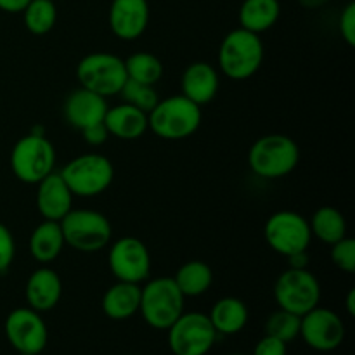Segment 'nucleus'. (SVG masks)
<instances>
[{
  "mask_svg": "<svg viewBox=\"0 0 355 355\" xmlns=\"http://www.w3.org/2000/svg\"><path fill=\"white\" fill-rule=\"evenodd\" d=\"M201 118V107L179 94L158 101L148 113V127L163 141H184L196 134Z\"/></svg>",
  "mask_w": 355,
  "mask_h": 355,
  "instance_id": "1",
  "label": "nucleus"
},
{
  "mask_svg": "<svg viewBox=\"0 0 355 355\" xmlns=\"http://www.w3.org/2000/svg\"><path fill=\"white\" fill-rule=\"evenodd\" d=\"M263 61V44L260 35L245 28L231 30L218 49V66L227 78L243 82L255 75Z\"/></svg>",
  "mask_w": 355,
  "mask_h": 355,
  "instance_id": "2",
  "label": "nucleus"
},
{
  "mask_svg": "<svg viewBox=\"0 0 355 355\" xmlns=\"http://www.w3.org/2000/svg\"><path fill=\"white\" fill-rule=\"evenodd\" d=\"M300 149L297 142L284 134H267L257 139L248 153L253 173L262 179H281L297 168Z\"/></svg>",
  "mask_w": 355,
  "mask_h": 355,
  "instance_id": "3",
  "label": "nucleus"
},
{
  "mask_svg": "<svg viewBox=\"0 0 355 355\" xmlns=\"http://www.w3.org/2000/svg\"><path fill=\"white\" fill-rule=\"evenodd\" d=\"M184 300L173 277H156L141 286L139 312L153 329L166 331L184 312Z\"/></svg>",
  "mask_w": 355,
  "mask_h": 355,
  "instance_id": "4",
  "label": "nucleus"
},
{
  "mask_svg": "<svg viewBox=\"0 0 355 355\" xmlns=\"http://www.w3.org/2000/svg\"><path fill=\"white\" fill-rule=\"evenodd\" d=\"M64 245L82 253H96L106 248L113 236V227L106 215L96 210H69L59 220Z\"/></svg>",
  "mask_w": 355,
  "mask_h": 355,
  "instance_id": "5",
  "label": "nucleus"
},
{
  "mask_svg": "<svg viewBox=\"0 0 355 355\" xmlns=\"http://www.w3.org/2000/svg\"><path fill=\"white\" fill-rule=\"evenodd\" d=\"M59 173L73 196L94 198L103 194L111 186L114 179V166L106 156L87 153L69 159Z\"/></svg>",
  "mask_w": 355,
  "mask_h": 355,
  "instance_id": "6",
  "label": "nucleus"
},
{
  "mask_svg": "<svg viewBox=\"0 0 355 355\" xmlns=\"http://www.w3.org/2000/svg\"><path fill=\"white\" fill-rule=\"evenodd\" d=\"M10 170L24 184L37 186L44 177L54 172L55 149L45 135L28 134L14 144L10 151Z\"/></svg>",
  "mask_w": 355,
  "mask_h": 355,
  "instance_id": "7",
  "label": "nucleus"
},
{
  "mask_svg": "<svg viewBox=\"0 0 355 355\" xmlns=\"http://www.w3.org/2000/svg\"><path fill=\"white\" fill-rule=\"evenodd\" d=\"M76 78L80 87L107 99L120 94L127 82L125 61L111 52H92L80 59L76 66Z\"/></svg>",
  "mask_w": 355,
  "mask_h": 355,
  "instance_id": "8",
  "label": "nucleus"
},
{
  "mask_svg": "<svg viewBox=\"0 0 355 355\" xmlns=\"http://www.w3.org/2000/svg\"><path fill=\"white\" fill-rule=\"evenodd\" d=\"M277 307L297 315L307 314L321 300V284L309 269H290L279 274L274 284Z\"/></svg>",
  "mask_w": 355,
  "mask_h": 355,
  "instance_id": "9",
  "label": "nucleus"
},
{
  "mask_svg": "<svg viewBox=\"0 0 355 355\" xmlns=\"http://www.w3.org/2000/svg\"><path fill=\"white\" fill-rule=\"evenodd\" d=\"M166 331L173 355H207L218 336L208 314L203 312H182Z\"/></svg>",
  "mask_w": 355,
  "mask_h": 355,
  "instance_id": "10",
  "label": "nucleus"
},
{
  "mask_svg": "<svg viewBox=\"0 0 355 355\" xmlns=\"http://www.w3.org/2000/svg\"><path fill=\"white\" fill-rule=\"evenodd\" d=\"M263 236L269 248L284 259L293 253L307 252L312 239L307 218L291 210H281L270 215L263 227Z\"/></svg>",
  "mask_w": 355,
  "mask_h": 355,
  "instance_id": "11",
  "label": "nucleus"
},
{
  "mask_svg": "<svg viewBox=\"0 0 355 355\" xmlns=\"http://www.w3.org/2000/svg\"><path fill=\"white\" fill-rule=\"evenodd\" d=\"M110 270L116 281L141 284L151 272V255L141 239L125 236L111 245L107 253Z\"/></svg>",
  "mask_w": 355,
  "mask_h": 355,
  "instance_id": "12",
  "label": "nucleus"
},
{
  "mask_svg": "<svg viewBox=\"0 0 355 355\" xmlns=\"http://www.w3.org/2000/svg\"><path fill=\"white\" fill-rule=\"evenodd\" d=\"M6 336L17 354L38 355L49 342L47 324L40 312L30 307L14 309L6 319Z\"/></svg>",
  "mask_w": 355,
  "mask_h": 355,
  "instance_id": "13",
  "label": "nucleus"
},
{
  "mask_svg": "<svg viewBox=\"0 0 355 355\" xmlns=\"http://www.w3.org/2000/svg\"><path fill=\"white\" fill-rule=\"evenodd\" d=\"M300 336L311 349L329 354L345 340V324L336 312L318 305L300 318Z\"/></svg>",
  "mask_w": 355,
  "mask_h": 355,
  "instance_id": "14",
  "label": "nucleus"
},
{
  "mask_svg": "<svg viewBox=\"0 0 355 355\" xmlns=\"http://www.w3.org/2000/svg\"><path fill=\"white\" fill-rule=\"evenodd\" d=\"M110 28L123 42L137 40L149 24L148 0H113L107 14Z\"/></svg>",
  "mask_w": 355,
  "mask_h": 355,
  "instance_id": "15",
  "label": "nucleus"
},
{
  "mask_svg": "<svg viewBox=\"0 0 355 355\" xmlns=\"http://www.w3.org/2000/svg\"><path fill=\"white\" fill-rule=\"evenodd\" d=\"M107 107L110 106L106 103V97L78 87L66 97L62 113H64L66 121L73 128L83 130V128L92 127L96 123H103Z\"/></svg>",
  "mask_w": 355,
  "mask_h": 355,
  "instance_id": "16",
  "label": "nucleus"
},
{
  "mask_svg": "<svg viewBox=\"0 0 355 355\" xmlns=\"http://www.w3.org/2000/svg\"><path fill=\"white\" fill-rule=\"evenodd\" d=\"M73 193L61 173L51 172L37 184V210L44 220L59 222L69 210H73Z\"/></svg>",
  "mask_w": 355,
  "mask_h": 355,
  "instance_id": "17",
  "label": "nucleus"
},
{
  "mask_svg": "<svg viewBox=\"0 0 355 355\" xmlns=\"http://www.w3.org/2000/svg\"><path fill=\"white\" fill-rule=\"evenodd\" d=\"M218 87H220V80H218L217 69L210 62L205 61H198L187 66L180 78L182 96L193 101L200 107L211 103L217 97Z\"/></svg>",
  "mask_w": 355,
  "mask_h": 355,
  "instance_id": "18",
  "label": "nucleus"
},
{
  "mask_svg": "<svg viewBox=\"0 0 355 355\" xmlns=\"http://www.w3.org/2000/svg\"><path fill=\"white\" fill-rule=\"evenodd\" d=\"M62 295V281L51 267H40L33 270L26 281L24 297L28 307L37 312H49L59 304Z\"/></svg>",
  "mask_w": 355,
  "mask_h": 355,
  "instance_id": "19",
  "label": "nucleus"
},
{
  "mask_svg": "<svg viewBox=\"0 0 355 355\" xmlns=\"http://www.w3.org/2000/svg\"><path fill=\"white\" fill-rule=\"evenodd\" d=\"M104 127L107 134L120 141H135V139H141L149 128L148 113L128 103L118 104V106L107 107Z\"/></svg>",
  "mask_w": 355,
  "mask_h": 355,
  "instance_id": "20",
  "label": "nucleus"
},
{
  "mask_svg": "<svg viewBox=\"0 0 355 355\" xmlns=\"http://www.w3.org/2000/svg\"><path fill=\"white\" fill-rule=\"evenodd\" d=\"M141 304V284L116 281L103 295L101 307L106 318L113 321H127L139 312Z\"/></svg>",
  "mask_w": 355,
  "mask_h": 355,
  "instance_id": "21",
  "label": "nucleus"
},
{
  "mask_svg": "<svg viewBox=\"0 0 355 355\" xmlns=\"http://www.w3.org/2000/svg\"><path fill=\"white\" fill-rule=\"evenodd\" d=\"M248 307L236 297H224L211 307L208 319L217 335H238L248 324Z\"/></svg>",
  "mask_w": 355,
  "mask_h": 355,
  "instance_id": "22",
  "label": "nucleus"
},
{
  "mask_svg": "<svg viewBox=\"0 0 355 355\" xmlns=\"http://www.w3.org/2000/svg\"><path fill=\"white\" fill-rule=\"evenodd\" d=\"M64 248V238L59 222L44 220L30 234V255L42 266L54 262Z\"/></svg>",
  "mask_w": 355,
  "mask_h": 355,
  "instance_id": "23",
  "label": "nucleus"
},
{
  "mask_svg": "<svg viewBox=\"0 0 355 355\" xmlns=\"http://www.w3.org/2000/svg\"><path fill=\"white\" fill-rule=\"evenodd\" d=\"M281 16L279 0H243L239 7V26L260 35L270 30Z\"/></svg>",
  "mask_w": 355,
  "mask_h": 355,
  "instance_id": "24",
  "label": "nucleus"
},
{
  "mask_svg": "<svg viewBox=\"0 0 355 355\" xmlns=\"http://www.w3.org/2000/svg\"><path fill=\"white\" fill-rule=\"evenodd\" d=\"M173 281L184 297H200L210 290L214 283V272L208 263L201 260H189L179 267Z\"/></svg>",
  "mask_w": 355,
  "mask_h": 355,
  "instance_id": "25",
  "label": "nucleus"
},
{
  "mask_svg": "<svg viewBox=\"0 0 355 355\" xmlns=\"http://www.w3.org/2000/svg\"><path fill=\"white\" fill-rule=\"evenodd\" d=\"M312 236L331 246L347 236V220L342 211L335 207H321L309 220Z\"/></svg>",
  "mask_w": 355,
  "mask_h": 355,
  "instance_id": "26",
  "label": "nucleus"
},
{
  "mask_svg": "<svg viewBox=\"0 0 355 355\" xmlns=\"http://www.w3.org/2000/svg\"><path fill=\"white\" fill-rule=\"evenodd\" d=\"M23 21L31 35H47L58 21V7L54 0H30L23 12Z\"/></svg>",
  "mask_w": 355,
  "mask_h": 355,
  "instance_id": "27",
  "label": "nucleus"
},
{
  "mask_svg": "<svg viewBox=\"0 0 355 355\" xmlns=\"http://www.w3.org/2000/svg\"><path fill=\"white\" fill-rule=\"evenodd\" d=\"M127 78L134 82L156 85L163 76V62L151 52H135L125 59Z\"/></svg>",
  "mask_w": 355,
  "mask_h": 355,
  "instance_id": "28",
  "label": "nucleus"
},
{
  "mask_svg": "<svg viewBox=\"0 0 355 355\" xmlns=\"http://www.w3.org/2000/svg\"><path fill=\"white\" fill-rule=\"evenodd\" d=\"M266 335L274 336L284 343L293 342L300 336V315L277 309L267 318Z\"/></svg>",
  "mask_w": 355,
  "mask_h": 355,
  "instance_id": "29",
  "label": "nucleus"
},
{
  "mask_svg": "<svg viewBox=\"0 0 355 355\" xmlns=\"http://www.w3.org/2000/svg\"><path fill=\"white\" fill-rule=\"evenodd\" d=\"M120 94L121 97H123L125 103L139 107V110L144 111V113H149L159 101L155 85H146V83H139L128 78L127 82H125L123 89L120 90Z\"/></svg>",
  "mask_w": 355,
  "mask_h": 355,
  "instance_id": "30",
  "label": "nucleus"
},
{
  "mask_svg": "<svg viewBox=\"0 0 355 355\" xmlns=\"http://www.w3.org/2000/svg\"><path fill=\"white\" fill-rule=\"evenodd\" d=\"M331 262L347 274L355 272V241L349 236L331 245Z\"/></svg>",
  "mask_w": 355,
  "mask_h": 355,
  "instance_id": "31",
  "label": "nucleus"
},
{
  "mask_svg": "<svg viewBox=\"0 0 355 355\" xmlns=\"http://www.w3.org/2000/svg\"><path fill=\"white\" fill-rule=\"evenodd\" d=\"M16 257V241L7 225L0 222V274L6 272Z\"/></svg>",
  "mask_w": 355,
  "mask_h": 355,
  "instance_id": "32",
  "label": "nucleus"
},
{
  "mask_svg": "<svg viewBox=\"0 0 355 355\" xmlns=\"http://www.w3.org/2000/svg\"><path fill=\"white\" fill-rule=\"evenodd\" d=\"M338 30L342 38L345 40L347 45L354 47L355 45V2L350 0L342 10L338 19Z\"/></svg>",
  "mask_w": 355,
  "mask_h": 355,
  "instance_id": "33",
  "label": "nucleus"
},
{
  "mask_svg": "<svg viewBox=\"0 0 355 355\" xmlns=\"http://www.w3.org/2000/svg\"><path fill=\"white\" fill-rule=\"evenodd\" d=\"M288 343L274 338V336L266 335L253 349L252 355H286Z\"/></svg>",
  "mask_w": 355,
  "mask_h": 355,
  "instance_id": "34",
  "label": "nucleus"
},
{
  "mask_svg": "<svg viewBox=\"0 0 355 355\" xmlns=\"http://www.w3.org/2000/svg\"><path fill=\"white\" fill-rule=\"evenodd\" d=\"M82 135H83V141H85L89 146H101L107 141V137H110L106 127H104V121L103 123H96L92 125V127L83 128Z\"/></svg>",
  "mask_w": 355,
  "mask_h": 355,
  "instance_id": "35",
  "label": "nucleus"
},
{
  "mask_svg": "<svg viewBox=\"0 0 355 355\" xmlns=\"http://www.w3.org/2000/svg\"><path fill=\"white\" fill-rule=\"evenodd\" d=\"M30 0H0V10L7 14H21Z\"/></svg>",
  "mask_w": 355,
  "mask_h": 355,
  "instance_id": "36",
  "label": "nucleus"
},
{
  "mask_svg": "<svg viewBox=\"0 0 355 355\" xmlns=\"http://www.w3.org/2000/svg\"><path fill=\"white\" fill-rule=\"evenodd\" d=\"M288 267L290 269H309V255L307 252H298L286 257Z\"/></svg>",
  "mask_w": 355,
  "mask_h": 355,
  "instance_id": "37",
  "label": "nucleus"
},
{
  "mask_svg": "<svg viewBox=\"0 0 355 355\" xmlns=\"http://www.w3.org/2000/svg\"><path fill=\"white\" fill-rule=\"evenodd\" d=\"M297 2L300 3L302 7H305V9L315 10V9H321V7H324L326 3H329L331 0H297Z\"/></svg>",
  "mask_w": 355,
  "mask_h": 355,
  "instance_id": "38",
  "label": "nucleus"
},
{
  "mask_svg": "<svg viewBox=\"0 0 355 355\" xmlns=\"http://www.w3.org/2000/svg\"><path fill=\"white\" fill-rule=\"evenodd\" d=\"M345 307H347V312H349L350 318H354L355 315V290H352L347 293V298H345Z\"/></svg>",
  "mask_w": 355,
  "mask_h": 355,
  "instance_id": "39",
  "label": "nucleus"
},
{
  "mask_svg": "<svg viewBox=\"0 0 355 355\" xmlns=\"http://www.w3.org/2000/svg\"><path fill=\"white\" fill-rule=\"evenodd\" d=\"M231 355H245V354H231Z\"/></svg>",
  "mask_w": 355,
  "mask_h": 355,
  "instance_id": "40",
  "label": "nucleus"
},
{
  "mask_svg": "<svg viewBox=\"0 0 355 355\" xmlns=\"http://www.w3.org/2000/svg\"><path fill=\"white\" fill-rule=\"evenodd\" d=\"M19 355H30V354H19Z\"/></svg>",
  "mask_w": 355,
  "mask_h": 355,
  "instance_id": "41",
  "label": "nucleus"
},
{
  "mask_svg": "<svg viewBox=\"0 0 355 355\" xmlns=\"http://www.w3.org/2000/svg\"><path fill=\"white\" fill-rule=\"evenodd\" d=\"M324 355H328V354H324Z\"/></svg>",
  "mask_w": 355,
  "mask_h": 355,
  "instance_id": "42",
  "label": "nucleus"
}]
</instances>
